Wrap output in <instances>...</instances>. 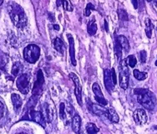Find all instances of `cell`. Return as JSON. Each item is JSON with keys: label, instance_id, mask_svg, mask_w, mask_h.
Listing matches in <instances>:
<instances>
[{"label": "cell", "instance_id": "cell-38", "mask_svg": "<svg viewBox=\"0 0 157 134\" xmlns=\"http://www.w3.org/2000/svg\"><path fill=\"white\" fill-rule=\"evenodd\" d=\"M15 134H28L27 132H16Z\"/></svg>", "mask_w": 157, "mask_h": 134}, {"label": "cell", "instance_id": "cell-23", "mask_svg": "<svg viewBox=\"0 0 157 134\" xmlns=\"http://www.w3.org/2000/svg\"><path fill=\"white\" fill-rule=\"evenodd\" d=\"M85 130L87 134H96L99 132V128H97L96 125L94 123L89 122L85 127Z\"/></svg>", "mask_w": 157, "mask_h": 134}, {"label": "cell", "instance_id": "cell-25", "mask_svg": "<svg viewBox=\"0 0 157 134\" xmlns=\"http://www.w3.org/2000/svg\"><path fill=\"white\" fill-rule=\"evenodd\" d=\"M122 49H121V45H119V43L117 41H115V53L116 57H117L118 61L121 62V57H122Z\"/></svg>", "mask_w": 157, "mask_h": 134}, {"label": "cell", "instance_id": "cell-41", "mask_svg": "<svg viewBox=\"0 0 157 134\" xmlns=\"http://www.w3.org/2000/svg\"><path fill=\"white\" fill-rule=\"evenodd\" d=\"M155 129H157V127H155Z\"/></svg>", "mask_w": 157, "mask_h": 134}, {"label": "cell", "instance_id": "cell-16", "mask_svg": "<svg viewBox=\"0 0 157 134\" xmlns=\"http://www.w3.org/2000/svg\"><path fill=\"white\" fill-rule=\"evenodd\" d=\"M71 126H72L73 131L76 132V133H79V131H80V127H81V118L78 115H75L73 116L72 119V123H71Z\"/></svg>", "mask_w": 157, "mask_h": 134}, {"label": "cell", "instance_id": "cell-34", "mask_svg": "<svg viewBox=\"0 0 157 134\" xmlns=\"http://www.w3.org/2000/svg\"><path fill=\"white\" fill-rule=\"evenodd\" d=\"M110 71H111V77L112 80H113V82H114L115 85H116V83H117V76H116V73H115V69L113 68Z\"/></svg>", "mask_w": 157, "mask_h": 134}, {"label": "cell", "instance_id": "cell-14", "mask_svg": "<svg viewBox=\"0 0 157 134\" xmlns=\"http://www.w3.org/2000/svg\"><path fill=\"white\" fill-rule=\"evenodd\" d=\"M116 41L119 43V45H121V49L125 53H128L130 50V44L127 40V38L124 35H119L116 39Z\"/></svg>", "mask_w": 157, "mask_h": 134}, {"label": "cell", "instance_id": "cell-10", "mask_svg": "<svg viewBox=\"0 0 157 134\" xmlns=\"http://www.w3.org/2000/svg\"><path fill=\"white\" fill-rule=\"evenodd\" d=\"M104 82L105 88L109 92H111L115 88V84L113 82V80L111 77V71L108 69H106L104 71Z\"/></svg>", "mask_w": 157, "mask_h": 134}, {"label": "cell", "instance_id": "cell-35", "mask_svg": "<svg viewBox=\"0 0 157 134\" xmlns=\"http://www.w3.org/2000/svg\"><path fill=\"white\" fill-rule=\"evenodd\" d=\"M131 3H132V4L134 5V8H135V9H137V8H138V4H139V2H138V1H136V0H133Z\"/></svg>", "mask_w": 157, "mask_h": 134}, {"label": "cell", "instance_id": "cell-22", "mask_svg": "<svg viewBox=\"0 0 157 134\" xmlns=\"http://www.w3.org/2000/svg\"><path fill=\"white\" fill-rule=\"evenodd\" d=\"M22 70H23V65L20 62L17 61V62H15L14 64L13 65L11 72H12V75L13 76H18L19 74L21 73Z\"/></svg>", "mask_w": 157, "mask_h": 134}, {"label": "cell", "instance_id": "cell-13", "mask_svg": "<svg viewBox=\"0 0 157 134\" xmlns=\"http://www.w3.org/2000/svg\"><path fill=\"white\" fill-rule=\"evenodd\" d=\"M43 116L45 119L46 122H51L53 121V112L50 108V106L48 103H44L43 105Z\"/></svg>", "mask_w": 157, "mask_h": 134}, {"label": "cell", "instance_id": "cell-26", "mask_svg": "<svg viewBox=\"0 0 157 134\" xmlns=\"http://www.w3.org/2000/svg\"><path fill=\"white\" fill-rule=\"evenodd\" d=\"M125 61H126L127 65L130 67H131V68H134L136 65V64H137V60H136V58L134 55H129L125 59Z\"/></svg>", "mask_w": 157, "mask_h": 134}, {"label": "cell", "instance_id": "cell-18", "mask_svg": "<svg viewBox=\"0 0 157 134\" xmlns=\"http://www.w3.org/2000/svg\"><path fill=\"white\" fill-rule=\"evenodd\" d=\"M54 47H55V49L57 50L59 53H60L61 55H63L64 51H65V45H64V44L62 40L59 39V38H56L55 40H54Z\"/></svg>", "mask_w": 157, "mask_h": 134}, {"label": "cell", "instance_id": "cell-32", "mask_svg": "<svg viewBox=\"0 0 157 134\" xmlns=\"http://www.w3.org/2000/svg\"><path fill=\"white\" fill-rule=\"evenodd\" d=\"M140 59L142 63H145L146 61V51L145 50H141L140 53Z\"/></svg>", "mask_w": 157, "mask_h": 134}, {"label": "cell", "instance_id": "cell-37", "mask_svg": "<svg viewBox=\"0 0 157 134\" xmlns=\"http://www.w3.org/2000/svg\"><path fill=\"white\" fill-rule=\"evenodd\" d=\"M105 25L106 31H108V25H107V21L106 20H105Z\"/></svg>", "mask_w": 157, "mask_h": 134}, {"label": "cell", "instance_id": "cell-29", "mask_svg": "<svg viewBox=\"0 0 157 134\" xmlns=\"http://www.w3.org/2000/svg\"><path fill=\"white\" fill-rule=\"evenodd\" d=\"M92 10H94V5H93L92 3H89L87 4L86 8H85V13H84L85 16H86V17H89V16L90 15L91 11H92Z\"/></svg>", "mask_w": 157, "mask_h": 134}, {"label": "cell", "instance_id": "cell-44", "mask_svg": "<svg viewBox=\"0 0 157 134\" xmlns=\"http://www.w3.org/2000/svg\"><path fill=\"white\" fill-rule=\"evenodd\" d=\"M156 30H157V28H156Z\"/></svg>", "mask_w": 157, "mask_h": 134}, {"label": "cell", "instance_id": "cell-11", "mask_svg": "<svg viewBox=\"0 0 157 134\" xmlns=\"http://www.w3.org/2000/svg\"><path fill=\"white\" fill-rule=\"evenodd\" d=\"M69 39V44H70V55L71 63L74 66L76 65V60H75V40L73 39V37L70 34L67 35Z\"/></svg>", "mask_w": 157, "mask_h": 134}, {"label": "cell", "instance_id": "cell-33", "mask_svg": "<svg viewBox=\"0 0 157 134\" xmlns=\"http://www.w3.org/2000/svg\"><path fill=\"white\" fill-rule=\"evenodd\" d=\"M4 112H5V107H4V105H3L2 101H0V119L4 116Z\"/></svg>", "mask_w": 157, "mask_h": 134}, {"label": "cell", "instance_id": "cell-12", "mask_svg": "<svg viewBox=\"0 0 157 134\" xmlns=\"http://www.w3.org/2000/svg\"><path fill=\"white\" fill-rule=\"evenodd\" d=\"M92 111L96 115L108 118V111L100 104H92Z\"/></svg>", "mask_w": 157, "mask_h": 134}, {"label": "cell", "instance_id": "cell-24", "mask_svg": "<svg viewBox=\"0 0 157 134\" xmlns=\"http://www.w3.org/2000/svg\"><path fill=\"white\" fill-rule=\"evenodd\" d=\"M133 75L135 76V78L139 80V81H144L147 77V74L145 73V72H141L139 70H134Z\"/></svg>", "mask_w": 157, "mask_h": 134}, {"label": "cell", "instance_id": "cell-42", "mask_svg": "<svg viewBox=\"0 0 157 134\" xmlns=\"http://www.w3.org/2000/svg\"><path fill=\"white\" fill-rule=\"evenodd\" d=\"M155 3H156V4H157V2H155ZM156 7H157V5H156Z\"/></svg>", "mask_w": 157, "mask_h": 134}, {"label": "cell", "instance_id": "cell-2", "mask_svg": "<svg viewBox=\"0 0 157 134\" xmlns=\"http://www.w3.org/2000/svg\"><path fill=\"white\" fill-rule=\"evenodd\" d=\"M137 101L147 110H153L156 105V97L154 93L148 89L137 88L134 90Z\"/></svg>", "mask_w": 157, "mask_h": 134}, {"label": "cell", "instance_id": "cell-8", "mask_svg": "<svg viewBox=\"0 0 157 134\" xmlns=\"http://www.w3.org/2000/svg\"><path fill=\"white\" fill-rule=\"evenodd\" d=\"M92 90H93V92L94 93V98L97 100V102H99V104L103 106V107L106 106L108 104V100H106L105 97H104L100 85L96 82L94 83L93 85H92Z\"/></svg>", "mask_w": 157, "mask_h": 134}, {"label": "cell", "instance_id": "cell-40", "mask_svg": "<svg viewBox=\"0 0 157 134\" xmlns=\"http://www.w3.org/2000/svg\"><path fill=\"white\" fill-rule=\"evenodd\" d=\"M155 65L157 66V60H156V61H155Z\"/></svg>", "mask_w": 157, "mask_h": 134}, {"label": "cell", "instance_id": "cell-1", "mask_svg": "<svg viewBox=\"0 0 157 134\" xmlns=\"http://www.w3.org/2000/svg\"><path fill=\"white\" fill-rule=\"evenodd\" d=\"M8 11L13 24L18 29H22L27 25V17L24 9L19 4L12 2L8 6Z\"/></svg>", "mask_w": 157, "mask_h": 134}, {"label": "cell", "instance_id": "cell-15", "mask_svg": "<svg viewBox=\"0 0 157 134\" xmlns=\"http://www.w3.org/2000/svg\"><path fill=\"white\" fill-rule=\"evenodd\" d=\"M11 100H12V104L13 106V109L16 112H18V111L21 108L22 105H23V100H22L21 97L16 93H13L11 96Z\"/></svg>", "mask_w": 157, "mask_h": 134}, {"label": "cell", "instance_id": "cell-7", "mask_svg": "<svg viewBox=\"0 0 157 134\" xmlns=\"http://www.w3.org/2000/svg\"><path fill=\"white\" fill-rule=\"evenodd\" d=\"M70 78L72 80L73 82L75 83V94L77 101L80 106H82V88L81 85H80V82H79V79L75 73H70Z\"/></svg>", "mask_w": 157, "mask_h": 134}, {"label": "cell", "instance_id": "cell-4", "mask_svg": "<svg viewBox=\"0 0 157 134\" xmlns=\"http://www.w3.org/2000/svg\"><path fill=\"white\" fill-rule=\"evenodd\" d=\"M129 69L128 65L126 63L125 59L121 60L120 62V76H119V81H120V86L121 88L126 90L129 85Z\"/></svg>", "mask_w": 157, "mask_h": 134}, {"label": "cell", "instance_id": "cell-31", "mask_svg": "<svg viewBox=\"0 0 157 134\" xmlns=\"http://www.w3.org/2000/svg\"><path fill=\"white\" fill-rule=\"evenodd\" d=\"M8 60L6 59L5 55H1L0 56V69L4 70H5V65H7Z\"/></svg>", "mask_w": 157, "mask_h": 134}, {"label": "cell", "instance_id": "cell-3", "mask_svg": "<svg viewBox=\"0 0 157 134\" xmlns=\"http://www.w3.org/2000/svg\"><path fill=\"white\" fill-rule=\"evenodd\" d=\"M40 56V49L36 45H29L24 49V58L25 61L30 63L34 64L36 63Z\"/></svg>", "mask_w": 157, "mask_h": 134}, {"label": "cell", "instance_id": "cell-39", "mask_svg": "<svg viewBox=\"0 0 157 134\" xmlns=\"http://www.w3.org/2000/svg\"><path fill=\"white\" fill-rule=\"evenodd\" d=\"M3 3V1H2V0H0V5H1V4H2V3Z\"/></svg>", "mask_w": 157, "mask_h": 134}, {"label": "cell", "instance_id": "cell-30", "mask_svg": "<svg viewBox=\"0 0 157 134\" xmlns=\"http://www.w3.org/2000/svg\"><path fill=\"white\" fill-rule=\"evenodd\" d=\"M62 4H63V9L69 11V12H72L74 10V8H73V5L70 3V1H62Z\"/></svg>", "mask_w": 157, "mask_h": 134}, {"label": "cell", "instance_id": "cell-28", "mask_svg": "<svg viewBox=\"0 0 157 134\" xmlns=\"http://www.w3.org/2000/svg\"><path fill=\"white\" fill-rule=\"evenodd\" d=\"M59 116H60L62 120H65L66 119V113H65V104L60 103L59 105Z\"/></svg>", "mask_w": 157, "mask_h": 134}, {"label": "cell", "instance_id": "cell-43", "mask_svg": "<svg viewBox=\"0 0 157 134\" xmlns=\"http://www.w3.org/2000/svg\"><path fill=\"white\" fill-rule=\"evenodd\" d=\"M0 76H1V73H0Z\"/></svg>", "mask_w": 157, "mask_h": 134}, {"label": "cell", "instance_id": "cell-21", "mask_svg": "<svg viewBox=\"0 0 157 134\" xmlns=\"http://www.w3.org/2000/svg\"><path fill=\"white\" fill-rule=\"evenodd\" d=\"M145 34L148 37L149 39H151L152 35V30H153V25L151 23L150 18H145Z\"/></svg>", "mask_w": 157, "mask_h": 134}, {"label": "cell", "instance_id": "cell-27", "mask_svg": "<svg viewBox=\"0 0 157 134\" xmlns=\"http://www.w3.org/2000/svg\"><path fill=\"white\" fill-rule=\"evenodd\" d=\"M118 16H119V18L121 20H123V21H127L128 20V14L125 10L124 9H119L118 10Z\"/></svg>", "mask_w": 157, "mask_h": 134}, {"label": "cell", "instance_id": "cell-9", "mask_svg": "<svg viewBox=\"0 0 157 134\" xmlns=\"http://www.w3.org/2000/svg\"><path fill=\"white\" fill-rule=\"evenodd\" d=\"M133 118L136 124L144 125L147 122V115L144 109H136L133 113Z\"/></svg>", "mask_w": 157, "mask_h": 134}, {"label": "cell", "instance_id": "cell-36", "mask_svg": "<svg viewBox=\"0 0 157 134\" xmlns=\"http://www.w3.org/2000/svg\"><path fill=\"white\" fill-rule=\"evenodd\" d=\"M54 29H55V30H59V26L57 25H54Z\"/></svg>", "mask_w": 157, "mask_h": 134}, {"label": "cell", "instance_id": "cell-17", "mask_svg": "<svg viewBox=\"0 0 157 134\" xmlns=\"http://www.w3.org/2000/svg\"><path fill=\"white\" fill-rule=\"evenodd\" d=\"M44 85V75L42 73V70H39L38 72V78H37L36 83L34 84V87H33V92L37 90V93L39 94V92L41 91L42 85Z\"/></svg>", "mask_w": 157, "mask_h": 134}, {"label": "cell", "instance_id": "cell-6", "mask_svg": "<svg viewBox=\"0 0 157 134\" xmlns=\"http://www.w3.org/2000/svg\"><path fill=\"white\" fill-rule=\"evenodd\" d=\"M22 119H28L29 121H33L37 123H39V125H41L43 128H45L46 122L45 119L43 116V114L39 112L34 111V110H30L29 112L27 113L26 116H24Z\"/></svg>", "mask_w": 157, "mask_h": 134}, {"label": "cell", "instance_id": "cell-5", "mask_svg": "<svg viewBox=\"0 0 157 134\" xmlns=\"http://www.w3.org/2000/svg\"><path fill=\"white\" fill-rule=\"evenodd\" d=\"M16 85L22 94L27 95L30 91V77L28 74H23L18 76L16 81Z\"/></svg>", "mask_w": 157, "mask_h": 134}, {"label": "cell", "instance_id": "cell-20", "mask_svg": "<svg viewBox=\"0 0 157 134\" xmlns=\"http://www.w3.org/2000/svg\"><path fill=\"white\" fill-rule=\"evenodd\" d=\"M87 31L90 35H94L97 32V25L95 24V19L93 18L92 20L88 23L87 25Z\"/></svg>", "mask_w": 157, "mask_h": 134}, {"label": "cell", "instance_id": "cell-19", "mask_svg": "<svg viewBox=\"0 0 157 134\" xmlns=\"http://www.w3.org/2000/svg\"><path fill=\"white\" fill-rule=\"evenodd\" d=\"M108 111V119H109V121L112 122H115V123H117L119 122V116H118L117 112H115V110L114 108H109V109H107Z\"/></svg>", "mask_w": 157, "mask_h": 134}]
</instances>
